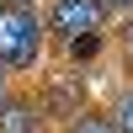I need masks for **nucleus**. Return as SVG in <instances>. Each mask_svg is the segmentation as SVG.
Instances as JSON below:
<instances>
[{
  "mask_svg": "<svg viewBox=\"0 0 133 133\" xmlns=\"http://www.w3.org/2000/svg\"><path fill=\"white\" fill-rule=\"evenodd\" d=\"M0 5H21V11H37L43 0H0Z\"/></svg>",
  "mask_w": 133,
  "mask_h": 133,
  "instance_id": "7",
  "label": "nucleus"
},
{
  "mask_svg": "<svg viewBox=\"0 0 133 133\" xmlns=\"http://www.w3.org/2000/svg\"><path fill=\"white\" fill-rule=\"evenodd\" d=\"M107 11H123V16H133V0H107Z\"/></svg>",
  "mask_w": 133,
  "mask_h": 133,
  "instance_id": "6",
  "label": "nucleus"
},
{
  "mask_svg": "<svg viewBox=\"0 0 133 133\" xmlns=\"http://www.w3.org/2000/svg\"><path fill=\"white\" fill-rule=\"evenodd\" d=\"M5 91H11V69L0 64V96H5Z\"/></svg>",
  "mask_w": 133,
  "mask_h": 133,
  "instance_id": "8",
  "label": "nucleus"
},
{
  "mask_svg": "<svg viewBox=\"0 0 133 133\" xmlns=\"http://www.w3.org/2000/svg\"><path fill=\"white\" fill-rule=\"evenodd\" d=\"M107 0H53L48 16H43V27H48V37L69 43V37H85V32H107Z\"/></svg>",
  "mask_w": 133,
  "mask_h": 133,
  "instance_id": "2",
  "label": "nucleus"
},
{
  "mask_svg": "<svg viewBox=\"0 0 133 133\" xmlns=\"http://www.w3.org/2000/svg\"><path fill=\"white\" fill-rule=\"evenodd\" d=\"M43 37H48V27H43L37 11L0 5V64H5L11 75L37 69V59H43Z\"/></svg>",
  "mask_w": 133,
  "mask_h": 133,
  "instance_id": "1",
  "label": "nucleus"
},
{
  "mask_svg": "<svg viewBox=\"0 0 133 133\" xmlns=\"http://www.w3.org/2000/svg\"><path fill=\"white\" fill-rule=\"evenodd\" d=\"M112 128L117 133H133V85H123V91H117V101H112Z\"/></svg>",
  "mask_w": 133,
  "mask_h": 133,
  "instance_id": "5",
  "label": "nucleus"
},
{
  "mask_svg": "<svg viewBox=\"0 0 133 133\" xmlns=\"http://www.w3.org/2000/svg\"><path fill=\"white\" fill-rule=\"evenodd\" d=\"M43 101L27 91H5L0 96V133H43Z\"/></svg>",
  "mask_w": 133,
  "mask_h": 133,
  "instance_id": "3",
  "label": "nucleus"
},
{
  "mask_svg": "<svg viewBox=\"0 0 133 133\" xmlns=\"http://www.w3.org/2000/svg\"><path fill=\"white\" fill-rule=\"evenodd\" d=\"M59 133H117V128H112V117H101V112H91V107H85V112H75Z\"/></svg>",
  "mask_w": 133,
  "mask_h": 133,
  "instance_id": "4",
  "label": "nucleus"
}]
</instances>
